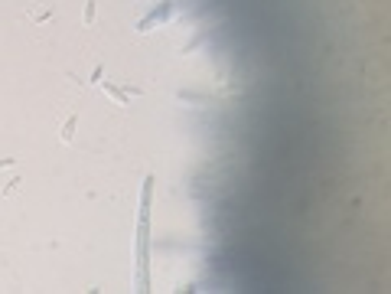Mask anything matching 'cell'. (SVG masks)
Returning a JSON list of instances; mask_svg holds the SVG:
<instances>
[{
	"instance_id": "cell-1",
	"label": "cell",
	"mask_w": 391,
	"mask_h": 294,
	"mask_svg": "<svg viewBox=\"0 0 391 294\" xmlns=\"http://www.w3.org/2000/svg\"><path fill=\"white\" fill-rule=\"evenodd\" d=\"M105 95L108 98H111V102L114 105H131V98H140V95H144V89H137V85H134V89H131V85H127V89H121V85H111V82H105Z\"/></svg>"
},
{
	"instance_id": "cell-2",
	"label": "cell",
	"mask_w": 391,
	"mask_h": 294,
	"mask_svg": "<svg viewBox=\"0 0 391 294\" xmlns=\"http://www.w3.org/2000/svg\"><path fill=\"white\" fill-rule=\"evenodd\" d=\"M75 128H78V114H69L66 125H62V141H66V144L75 137Z\"/></svg>"
},
{
	"instance_id": "cell-3",
	"label": "cell",
	"mask_w": 391,
	"mask_h": 294,
	"mask_svg": "<svg viewBox=\"0 0 391 294\" xmlns=\"http://www.w3.org/2000/svg\"><path fill=\"white\" fill-rule=\"evenodd\" d=\"M95 17H98V4H95V0H88V4H85V13H82V23H85V26H91Z\"/></svg>"
},
{
	"instance_id": "cell-4",
	"label": "cell",
	"mask_w": 391,
	"mask_h": 294,
	"mask_svg": "<svg viewBox=\"0 0 391 294\" xmlns=\"http://www.w3.org/2000/svg\"><path fill=\"white\" fill-rule=\"evenodd\" d=\"M101 75H105V66L98 63L95 69H91V79H88V82H91V85H101Z\"/></svg>"
},
{
	"instance_id": "cell-5",
	"label": "cell",
	"mask_w": 391,
	"mask_h": 294,
	"mask_svg": "<svg viewBox=\"0 0 391 294\" xmlns=\"http://www.w3.org/2000/svg\"><path fill=\"white\" fill-rule=\"evenodd\" d=\"M49 17H52V10H46V7H43V10H36V13H33V20H36V23H46Z\"/></svg>"
},
{
	"instance_id": "cell-6",
	"label": "cell",
	"mask_w": 391,
	"mask_h": 294,
	"mask_svg": "<svg viewBox=\"0 0 391 294\" xmlns=\"http://www.w3.org/2000/svg\"><path fill=\"white\" fill-rule=\"evenodd\" d=\"M13 164H17V157H0V170H4V167H13Z\"/></svg>"
}]
</instances>
